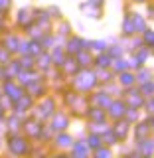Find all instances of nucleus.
Masks as SVG:
<instances>
[{
    "label": "nucleus",
    "mask_w": 154,
    "mask_h": 158,
    "mask_svg": "<svg viewBox=\"0 0 154 158\" xmlns=\"http://www.w3.org/2000/svg\"><path fill=\"white\" fill-rule=\"evenodd\" d=\"M131 81H132V79H131V75H123V83H127V85H128Z\"/></svg>",
    "instance_id": "1"
}]
</instances>
